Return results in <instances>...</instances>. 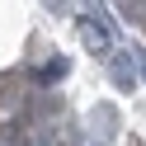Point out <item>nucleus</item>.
<instances>
[{"mask_svg": "<svg viewBox=\"0 0 146 146\" xmlns=\"http://www.w3.org/2000/svg\"><path fill=\"white\" fill-rule=\"evenodd\" d=\"M80 38H85V47L94 52V57H104L113 42H108V29H104V19H94V14H85L80 19Z\"/></svg>", "mask_w": 146, "mask_h": 146, "instance_id": "f257e3e1", "label": "nucleus"}, {"mask_svg": "<svg viewBox=\"0 0 146 146\" xmlns=\"http://www.w3.org/2000/svg\"><path fill=\"white\" fill-rule=\"evenodd\" d=\"M108 76H113L118 90H132L137 85V57H132V52H118V57L108 61Z\"/></svg>", "mask_w": 146, "mask_h": 146, "instance_id": "f03ea898", "label": "nucleus"}, {"mask_svg": "<svg viewBox=\"0 0 146 146\" xmlns=\"http://www.w3.org/2000/svg\"><path fill=\"white\" fill-rule=\"evenodd\" d=\"M66 71H71V61H66V57H52L47 66H38V80H42V85H52V80H61Z\"/></svg>", "mask_w": 146, "mask_h": 146, "instance_id": "7ed1b4c3", "label": "nucleus"}, {"mask_svg": "<svg viewBox=\"0 0 146 146\" xmlns=\"http://www.w3.org/2000/svg\"><path fill=\"white\" fill-rule=\"evenodd\" d=\"M90 118H94L99 132H113V127H118V108H113V104H94V113H90Z\"/></svg>", "mask_w": 146, "mask_h": 146, "instance_id": "20e7f679", "label": "nucleus"}, {"mask_svg": "<svg viewBox=\"0 0 146 146\" xmlns=\"http://www.w3.org/2000/svg\"><path fill=\"white\" fill-rule=\"evenodd\" d=\"M137 57V76H146V52H132Z\"/></svg>", "mask_w": 146, "mask_h": 146, "instance_id": "39448f33", "label": "nucleus"}, {"mask_svg": "<svg viewBox=\"0 0 146 146\" xmlns=\"http://www.w3.org/2000/svg\"><path fill=\"white\" fill-rule=\"evenodd\" d=\"M94 146H108V141H94Z\"/></svg>", "mask_w": 146, "mask_h": 146, "instance_id": "423d86ee", "label": "nucleus"}]
</instances>
